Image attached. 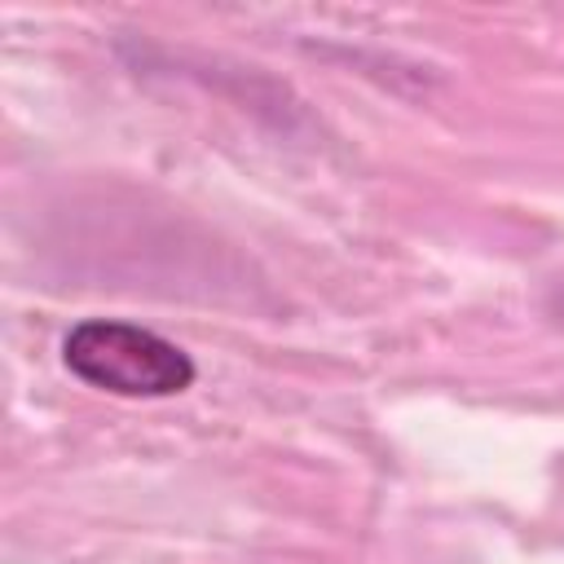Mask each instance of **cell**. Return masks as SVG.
<instances>
[{
    "label": "cell",
    "instance_id": "cell-1",
    "mask_svg": "<svg viewBox=\"0 0 564 564\" xmlns=\"http://www.w3.org/2000/svg\"><path fill=\"white\" fill-rule=\"evenodd\" d=\"M62 361L88 388L110 397H176L194 383V361L185 348L119 317H84L62 339Z\"/></svg>",
    "mask_w": 564,
    "mask_h": 564
}]
</instances>
